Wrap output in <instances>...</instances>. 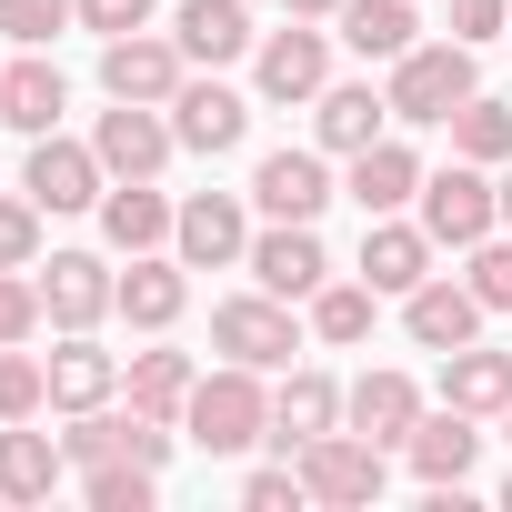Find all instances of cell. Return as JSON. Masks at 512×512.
<instances>
[{
	"mask_svg": "<svg viewBox=\"0 0 512 512\" xmlns=\"http://www.w3.org/2000/svg\"><path fill=\"white\" fill-rule=\"evenodd\" d=\"M402 332H412L422 352H462V342H482V302H472V282L432 272L422 292H402Z\"/></svg>",
	"mask_w": 512,
	"mask_h": 512,
	"instance_id": "obj_17",
	"label": "cell"
},
{
	"mask_svg": "<svg viewBox=\"0 0 512 512\" xmlns=\"http://www.w3.org/2000/svg\"><path fill=\"white\" fill-rule=\"evenodd\" d=\"M392 121H412V131H452V111L482 91L472 81V41H412L402 61H392Z\"/></svg>",
	"mask_w": 512,
	"mask_h": 512,
	"instance_id": "obj_1",
	"label": "cell"
},
{
	"mask_svg": "<svg viewBox=\"0 0 512 512\" xmlns=\"http://www.w3.org/2000/svg\"><path fill=\"white\" fill-rule=\"evenodd\" d=\"M251 282L282 292V302H312V292L332 282L322 231H312V221H272V231H251Z\"/></svg>",
	"mask_w": 512,
	"mask_h": 512,
	"instance_id": "obj_12",
	"label": "cell"
},
{
	"mask_svg": "<svg viewBox=\"0 0 512 512\" xmlns=\"http://www.w3.org/2000/svg\"><path fill=\"white\" fill-rule=\"evenodd\" d=\"M241 502H251V512H292V502H312V492H302V462H292V452L262 462V472L241 482Z\"/></svg>",
	"mask_w": 512,
	"mask_h": 512,
	"instance_id": "obj_40",
	"label": "cell"
},
{
	"mask_svg": "<svg viewBox=\"0 0 512 512\" xmlns=\"http://www.w3.org/2000/svg\"><path fill=\"white\" fill-rule=\"evenodd\" d=\"M352 201H362V221H382V211H402V201H422V151L412 141H372V151H352V181H342Z\"/></svg>",
	"mask_w": 512,
	"mask_h": 512,
	"instance_id": "obj_20",
	"label": "cell"
},
{
	"mask_svg": "<svg viewBox=\"0 0 512 512\" xmlns=\"http://www.w3.org/2000/svg\"><path fill=\"white\" fill-rule=\"evenodd\" d=\"M171 221H181V211H171L151 181H111V191H101V241H111V251H161Z\"/></svg>",
	"mask_w": 512,
	"mask_h": 512,
	"instance_id": "obj_27",
	"label": "cell"
},
{
	"mask_svg": "<svg viewBox=\"0 0 512 512\" xmlns=\"http://www.w3.org/2000/svg\"><path fill=\"white\" fill-rule=\"evenodd\" d=\"M51 402V362H31L21 342H0V422H31Z\"/></svg>",
	"mask_w": 512,
	"mask_h": 512,
	"instance_id": "obj_35",
	"label": "cell"
},
{
	"mask_svg": "<svg viewBox=\"0 0 512 512\" xmlns=\"http://www.w3.org/2000/svg\"><path fill=\"white\" fill-rule=\"evenodd\" d=\"M502 442H512V412H502Z\"/></svg>",
	"mask_w": 512,
	"mask_h": 512,
	"instance_id": "obj_45",
	"label": "cell"
},
{
	"mask_svg": "<svg viewBox=\"0 0 512 512\" xmlns=\"http://www.w3.org/2000/svg\"><path fill=\"white\" fill-rule=\"evenodd\" d=\"M61 111H71V91H61V71L41 61V51H21L11 71H0V121H11V131H61Z\"/></svg>",
	"mask_w": 512,
	"mask_h": 512,
	"instance_id": "obj_26",
	"label": "cell"
},
{
	"mask_svg": "<svg viewBox=\"0 0 512 512\" xmlns=\"http://www.w3.org/2000/svg\"><path fill=\"white\" fill-rule=\"evenodd\" d=\"M452 151L482 161V171H502V161H512V111H502L492 91H472V101L452 111Z\"/></svg>",
	"mask_w": 512,
	"mask_h": 512,
	"instance_id": "obj_32",
	"label": "cell"
},
{
	"mask_svg": "<svg viewBox=\"0 0 512 512\" xmlns=\"http://www.w3.org/2000/svg\"><path fill=\"white\" fill-rule=\"evenodd\" d=\"M211 352L221 362H251V372H292L302 322H292L282 292H241V302H211Z\"/></svg>",
	"mask_w": 512,
	"mask_h": 512,
	"instance_id": "obj_4",
	"label": "cell"
},
{
	"mask_svg": "<svg viewBox=\"0 0 512 512\" xmlns=\"http://www.w3.org/2000/svg\"><path fill=\"white\" fill-rule=\"evenodd\" d=\"M282 11H292V21H332V11H342V0H282Z\"/></svg>",
	"mask_w": 512,
	"mask_h": 512,
	"instance_id": "obj_43",
	"label": "cell"
},
{
	"mask_svg": "<svg viewBox=\"0 0 512 512\" xmlns=\"http://www.w3.org/2000/svg\"><path fill=\"white\" fill-rule=\"evenodd\" d=\"M251 201H262V221H322V201H332V161H322V151H262Z\"/></svg>",
	"mask_w": 512,
	"mask_h": 512,
	"instance_id": "obj_16",
	"label": "cell"
},
{
	"mask_svg": "<svg viewBox=\"0 0 512 512\" xmlns=\"http://www.w3.org/2000/svg\"><path fill=\"white\" fill-rule=\"evenodd\" d=\"M81 21V0H0V31H11L21 51H41V41H61Z\"/></svg>",
	"mask_w": 512,
	"mask_h": 512,
	"instance_id": "obj_36",
	"label": "cell"
},
{
	"mask_svg": "<svg viewBox=\"0 0 512 512\" xmlns=\"http://www.w3.org/2000/svg\"><path fill=\"white\" fill-rule=\"evenodd\" d=\"M191 312V262L181 251H131V272H121V322L131 332H171Z\"/></svg>",
	"mask_w": 512,
	"mask_h": 512,
	"instance_id": "obj_15",
	"label": "cell"
},
{
	"mask_svg": "<svg viewBox=\"0 0 512 512\" xmlns=\"http://www.w3.org/2000/svg\"><path fill=\"white\" fill-rule=\"evenodd\" d=\"M121 422H131V412H111V402H91V412H71V432H61V452H71V472H101V462H121Z\"/></svg>",
	"mask_w": 512,
	"mask_h": 512,
	"instance_id": "obj_34",
	"label": "cell"
},
{
	"mask_svg": "<svg viewBox=\"0 0 512 512\" xmlns=\"http://www.w3.org/2000/svg\"><path fill=\"white\" fill-rule=\"evenodd\" d=\"M432 231L422 221H402V211H382V221H362V282L382 292V302H402V292H422L432 282Z\"/></svg>",
	"mask_w": 512,
	"mask_h": 512,
	"instance_id": "obj_13",
	"label": "cell"
},
{
	"mask_svg": "<svg viewBox=\"0 0 512 512\" xmlns=\"http://www.w3.org/2000/svg\"><path fill=\"white\" fill-rule=\"evenodd\" d=\"M191 352H131V372H121V392H131V412H151V422H181L191 412Z\"/></svg>",
	"mask_w": 512,
	"mask_h": 512,
	"instance_id": "obj_29",
	"label": "cell"
},
{
	"mask_svg": "<svg viewBox=\"0 0 512 512\" xmlns=\"http://www.w3.org/2000/svg\"><path fill=\"white\" fill-rule=\"evenodd\" d=\"M292 462H302V492L332 502V512L382 502V442H362V432H322V442H302Z\"/></svg>",
	"mask_w": 512,
	"mask_h": 512,
	"instance_id": "obj_7",
	"label": "cell"
},
{
	"mask_svg": "<svg viewBox=\"0 0 512 512\" xmlns=\"http://www.w3.org/2000/svg\"><path fill=\"white\" fill-rule=\"evenodd\" d=\"M502 502H512V482H502Z\"/></svg>",
	"mask_w": 512,
	"mask_h": 512,
	"instance_id": "obj_46",
	"label": "cell"
},
{
	"mask_svg": "<svg viewBox=\"0 0 512 512\" xmlns=\"http://www.w3.org/2000/svg\"><path fill=\"white\" fill-rule=\"evenodd\" d=\"M41 312L61 332H91V322L121 312V272L101 262V251H51V262H41Z\"/></svg>",
	"mask_w": 512,
	"mask_h": 512,
	"instance_id": "obj_11",
	"label": "cell"
},
{
	"mask_svg": "<svg viewBox=\"0 0 512 512\" xmlns=\"http://www.w3.org/2000/svg\"><path fill=\"white\" fill-rule=\"evenodd\" d=\"M312 121H322V151H372L382 141V121H392V91H372V81H332L322 101H312Z\"/></svg>",
	"mask_w": 512,
	"mask_h": 512,
	"instance_id": "obj_24",
	"label": "cell"
},
{
	"mask_svg": "<svg viewBox=\"0 0 512 512\" xmlns=\"http://www.w3.org/2000/svg\"><path fill=\"white\" fill-rule=\"evenodd\" d=\"M502 231H512V161H502Z\"/></svg>",
	"mask_w": 512,
	"mask_h": 512,
	"instance_id": "obj_44",
	"label": "cell"
},
{
	"mask_svg": "<svg viewBox=\"0 0 512 512\" xmlns=\"http://www.w3.org/2000/svg\"><path fill=\"white\" fill-rule=\"evenodd\" d=\"M171 131H181V151L221 161V151H241V131H251V101H241L231 81H181V91H171Z\"/></svg>",
	"mask_w": 512,
	"mask_h": 512,
	"instance_id": "obj_14",
	"label": "cell"
},
{
	"mask_svg": "<svg viewBox=\"0 0 512 512\" xmlns=\"http://www.w3.org/2000/svg\"><path fill=\"white\" fill-rule=\"evenodd\" d=\"M171 41H181V51H191L201 71H221V61H241V51L262 41V31H251V11H241V0H181Z\"/></svg>",
	"mask_w": 512,
	"mask_h": 512,
	"instance_id": "obj_25",
	"label": "cell"
},
{
	"mask_svg": "<svg viewBox=\"0 0 512 512\" xmlns=\"http://www.w3.org/2000/svg\"><path fill=\"white\" fill-rule=\"evenodd\" d=\"M151 492H161V472L131 462V452L101 462V472H81V502H91V512H151Z\"/></svg>",
	"mask_w": 512,
	"mask_h": 512,
	"instance_id": "obj_33",
	"label": "cell"
},
{
	"mask_svg": "<svg viewBox=\"0 0 512 512\" xmlns=\"http://www.w3.org/2000/svg\"><path fill=\"white\" fill-rule=\"evenodd\" d=\"M332 21H342V41H352L362 61H402L412 31H422V21H412V0H342Z\"/></svg>",
	"mask_w": 512,
	"mask_h": 512,
	"instance_id": "obj_30",
	"label": "cell"
},
{
	"mask_svg": "<svg viewBox=\"0 0 512 512\" xmlns=\"http://www.w3.org/2000/svg\"><path fill=\"white\" fill-rule=\"evenodd\" d=\"M442 402L472 412V422H502L512 412V352H482V342L442 352Z\"/></svg>",
	"mask_w": 512,
	"mask_h": 512,
	"instance_id": "obj_23",
	"label": "cell"
},
{
	"mask_svg": "<svg viewBox=\"0 0 512 512\" xmlns=\"http://www.w3.org/2000/svg\"><path fill=\"white\" fill-rule=\"evenodd\" d=\"M502 21H512V0H452V41H472V51H482Z\"/></svg>",
	"mask_w": 512,
	"mask_h": 512,
	"instance_id": "obj_42",
	"label": "cell"
},
{
	"mask_svg": "<svg viewBox=\"0 0 512 512\" xmlns=\"http://www.w3.org/2000/svg\"><path fill=\"white\" fill-rule=\"evenodd\" d=\"M181 81H191V51H181V41H161V31L101 41V91H111V101H161V111H171Z\"/></svg>",
	"mask_w": 512,
	"mask_h": 512,
	"instance_id": "obj_8",
	"label": "cell"
},
{
	"mask_svg": "<svg viewBox=\"0 0 512 512\" xmlns=\"http://www.w3.org/2000/svg\"><path fill=\"white\" fill-rule=\"evenodd\" d=\"M0 272H41V201H0Z\"/></svg>",
	"mask_w": 512,
	"mask_h": 512,
	"instance_id": "obj_38",
	"label": "cell"
},
{
	"mask_svg": "<svg viewBox=\"0 0 512 512\" xmlns=\"http://www.w3.org/2000/svg\"><path fill=\"white\" fill-rule=\"evenodd\" d=\"M322 432H342V382H332V372H292V382L272 392V452H302V442H322Z\"/></svg>",
	"mask_w": 512,
	"mask_h": 512,
	"instance_id": "obj_22",
	"label": "cell"
},
{
	"mask_svg": "<svg viewBox=\"0 0 512 512\" xmlns=\"http://www.w3.org/2000/svg\"><path fill=\"white\" fill-rule=\"evenodd\" d=\"M91 151H101V171H111V181H161V161L181 151V131H171V111H161V101H111V111H101V131H91Z\"/></svg>",
	"mask_w": 512,
	"mask_h": 512,
	"instance_id": "obj_6",
	"label": "cell"
},
{
	"mask_svg": "<svg viewBox=\"0 0 512 512\" xmlns=\"http://www.w3.org/2000/svg\"><path fill=\"white\" fill-rule=\"evenodd\" d=\"M342 422L392 452V442H412V422H422V382H412V372H362V382L342 392Z\"/></svg>",
	"mask_w": 512,
	"mask_h": 512,
	"instance_id": "obj_19",
	"label": "cell"
},
{
	"mask_svg": "<svg viewBox=\"0 0 512 512\" xmlns=\"http://www.w3.org/2000/svg\"><path fill=\"white\" fill-rule=\"evenodd\" d=\"M151 11H161V0H81V21H91L101 41H121V31H151Z\"/></svg>",
	"mask_w": 512,
	"mask_h": 512,
	"instance_id": "obj_41",
	"label": "cell"
},
{
	"mask_svg": "<svg viewBox=\"0 0 512 512\" xmlns=\"http://www.w3.org/2000/svg\"><path fill=\"white\" fill-rule=\"evenodd\" d=\"M171 251H181L191 272H231V262H251V211H241V191H191L181 221H171Z\"/></svg>",
	"mask_w": 512,
	"mask_h": 512,
	"instance_id": "obj_10",
	"label": "cell"
},
{
	"mask_svg": "<svg viewBox=\"0 0 512 512\" xmlns=\"http://www.w3.org/2000/svg\"><path fill=\"white\" fill-rule=\"evenodd\" d=\"M462 282H472L482 312H512V241H472L462 251Z\"/></svg>",
	"mask_w": 512,
	"mask_h": 512,
	"instance_id": "obj_37",
	"label": "cell"
},
{
	"mask_svg": "<svg viewBox=\"0 0 512 512\" xmlns=\"http://www.w3.org/2000/svg\"><path fill=\"white\" fill-rule=\"evenodd\" d=\"M61 482H71L61 432H21V422H0V502H51Z\"/></svg>",
	"mask_w": 512,
	"mask_h": 512,
	"instance_id": "obj_21",
	"label": "cell"
},
{
	"mask_svg": "<svg viewBox=\"0 0 512 512\" xmlns=\"http://www.w3.org/2000/svg\"><path fill=\"white\" fill-rule=\"evenodd\" d=\"M181 432H191L201 452H251V442H272V392H262V372H251V362L201 372V382H191Z\"/></svg>",
	"mask_w": 512,
	"mask_h": 512,
	"instance_id": "obj_2",
	"label": "cell"
},
{
	"mask_svg": "<svg viewBox=\"0 0 512 512\" xmlns=\"http://www.w3.org/2000/svg\"><path fill=\"white\" fill-rule=\"evenodd\" d=\"M251 91L262 101H322L332 91V31H312V21L262 31L251 41Z\"/></svg>",
	"mask_w": 512,
	"mask_h": 512,
	"instance_id": "obj_5",
	"label": "cell"
},
{
	"mask_svg": "<svg viewBox=\"0 0 512 512\" xmlns=\"http://www.w3.org/2000/svg\"><path fill=\"white\" fill-rule=\"evenodd\" d=\"M372 312H382L372 282H322V292H312V342L352 352V342H372Z\"/></svg>",
	"mask_w": 512,
	"mask_h": 512,
	"instance_id": "obj_31",
	"label": "cell"
},
{
	"mask_svg": "<svg viewBox=\"0 0 512 512\" xmlns=\"http://www.w3.org/2000/svg\"><path fill=\"white\" fill-rule=\"evenodd\" d=\"M402 452H412V472H422L432 492H462V482H472V462H482V422L442 402V412H422V422H412V442H402Z\"/></svg>",
	"mask_w": 512,
	"mask_h": 512,
	"instance_id": "obj_18",
	"label": "cell"
},
{
	"mask_svg": "<svg viewBox=\"0 0 512 512\" xmlns=\"http://www.w3.org/2000/svg\"><path fill=\"white\" fill-rule=\"evenodd\" d=\"M121 392V362L91 342V332H61V352H51V412H91V402H111Z\"/></svg>",
	"mask_w": 512,
	"mask_h": 512,
	"instance_id": "obj_28",
	"label": "cell"
},
{
	"mask_svg": "<svg viewBox=\"0 0 512 512\" xmlns=\"http://www.w3.org/2000/svg\"><path fill=\"white\" fill-rule=\"evenodd\" d=\"M422 231H432L442 251L492 241V231H502V181H492L482 161H462V151H452V171H422Z\"/></svg>",
	"mask_w": 512,
	"mask_h": 512,
	"instance_id": "obj_3",
	"label": "cell"
},
{
	"mask_svg": "<svg viewBox=\"0 0 512 512\" xmlns=\"http://www.w3.org/2000/svg\"><path fill=\"white\" fill-rule=\"evenodd\" d=\"M21 191H31L41 211H101L111 171H101V151H91V141H61V131H41V141H31V161H21Z\"/></svg>",
	"mask_w": 512,
	"mask_h": 512,
	"instance_id": "obj_9",
	"label": "cell"
},
{
	"mask_svg": "<svg viewBox=\"0 0 512 512\" xmlns=\"http://www.w3.org/2000/svg\"><path fill=\"white\" fill-rule=\"evenodd\" d=\"M51 312H41V282L31 272H0V342H31Z\"/></svg>",
	"mask_w": 512,
	"mask_h": 512,
	"instance_id": "obj_39",
	"label": "cell"
}]
</instances>
